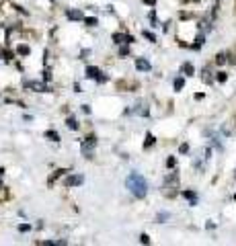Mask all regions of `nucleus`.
Returning a JSON list of instances; mask_svg holds the SVG:
<instances>
[{"label": "nucleus", "mask_w": 236, "mask_h": 246, "mask_svg": "<svg viewBox=\"0 0 236 246\" xmlns=\"http://www.w3.org/2000/svg\"><path fill=\"white\" fill-rule=\"evenodd\" d=\"M2 174H4V168H0V181H2Z\"/></svg>", "instance_id": "obj_28"}, {"label": "nucleus", "mask_w": 236, "mask_h": 246, "mask_svg": "<svg viewBox=\"0 0 236 246\" xmlns=\"http://www.w3.org/2000/svg\"><path fill=\"white\" fill-rule=\"evenodd\" d=\"M144 2H146L148 6H154V4H156V0H144Z\"/></svg>", "instance_id": "obj_27"}, {"label": "nucleus", "mask_w": 236, "mask_h": 246, "mask_svg": "<svg viewBox=\"0 0 236 246\" xmlns=\"http://www.w3.org/2000/svg\"><path fill=\"white\" fill-rule=\"evenodd\" d=\"M99 76H101L99 68H94V66H89V68H86V78H97L99 80Z\"/></svg>", "instance_id": "obj_8"}, {"label": "nucleus", "mask_w": 236, "mask_h": 246, "mask_svg": "<svg viewBox=\"0 0 236 246\" xmlns=\"http://www.w3.org/2000/svg\"><path fill=\"white\" fill-rule=\"evenodd\" d=\"M66 15H68L70 21H82V19H84V15L80 12V10H68Z\"/></svg>", "instance_id": "obj_7"}, {"label": "nucleus", "mask_w": 236, "mask_h": 246, "mask_svg": "<svg viewBox=\"0 0 236 246\" xmlns=\"http://www.w3.org/2000/svg\"><path fill=\"white\" fill-rule=\"evenodd\" d=\"M175 164H177V160H175V156H171V158L166 160V166H168V168H172Z\"/></svg>", "instance_id": "obj_20"}, {"label": "nucleus", "mask_w": 236, "mask_h": 246, "mask_svg": "<svg viewBox=\"0 0 236 246\" xmlns=\"http://www.w3.org/2000/svg\"><path fill=\"white\" fill-rule=\"evenodd\" d=\"M66 172H68V170H66V168H58V170H55L54 174L49 177V185H51V182H54V181H55V178H58V177H62V174H66Z\"/></svg>", "instance_id": "obj_10"}, {"label": "nucleus", "mask_w": 236, "mask_h": 246, "mask_svg": "<svg viewBox=\"0 0 236 246\" xmlns=\"http://www.w3.org/2000/svg\"><path fill=\"white\" fill-rule=\"evenodd\" d=\"M84 23L89 25V27H94V25H97V19H94V17H86V19H84Z\"/></svg>", "instance_id": "obj_18"}, {"label": "nucleus", "mask_w": 236, "mask_h": 246, "mask_svg": "<svg viewBox=\"0 0 236 246\" xmlns=\"http://www.w3.org/2000/svg\"><path fill=\"white\" fill-rule=\"evenodd\" d=\"M234 178H236V174H234Z\"/></svg>", "instance_id": "obj_30"}, {"label": "nucleus", "mask_w": 236, "mask_h": 246, "mask_svg": "<svg viewBox=\"0 0 236 246\" xmlns=\"http://www.w3.org/2000/svg\"><path fill=\"white\" fill-rule=\"evenodd\" d=\"M228 80V74L226 72H218V82H226Z\"/></svg>", "instance_id": "obj_19"}, {"label": "nucleus", "mask_w": 236, "mask_h": 246, "mask_svg": "<svg viewBox=\"0 0 236 246\" xmlns=\"http://www.w3.org/2000/svg\"><path fill=\"white\" fill-rule=\"evenodd\" d=\"M45 138H47V140H51V142H60L58 131H54V129H47V131H45Z\"/></svg>", "instance_id": "obj_9"}, {"label": "nucleus", "mask_w": 236, "mask_h": 246, "mask_svg": "<svg viewBox=\"0 0 236 246\" xmlns=\"http://www.w3.org/2000/svg\"><path fill=\"white\" fill-rule=\"evenodd\" d=\"M125 185H128V189L132 191L133 197H138V199L146 197V193H148V182L144 181V177L140 174V172H132V174L128 177V181H125Z\"/></svg>", "instance_id": "obj_1"}, {"label": "nucleus", "mask_w": 236, "mask_h": 246, "mask_svg": "<svg viewBox=\"0 0 236 246\" xmlns=\"http://www.w3.org/2000/svg\"><path fill=\"white\" fill-rule=\"evenodd\" d=\"M183 86H185V80H183V78H177V80H175V90H181Z\"/></svg>", "instance_id": "obj_16"}, {"label": "nucleus", "mask_w": 236, "mask_h": 246, "mask_svg": "<svg viewBox=\"0 0 236 246\" xmlns=\"http://www.w3.org/2000/svg\"><path fill=\"white\" fill-rule=\"evenodd\" d=\"M43 78H45V80H51V74H49L47 70H45V72H43Z\"/></svg>", "instance_id": "obj_26"}, {"label": "nucleus", "mask_w": 236, "mask_h": 246, "mask_svg": "<svg viewBox=\"0 0 236 246\" xmlns=\"http://www.w3.org/2000/svg\"><path fill=\"white\" fill-rule=\"evenodd\" d=\"M140 242H142V244H148V242H150V238H148V234H142V236H140Z\"/></svg>", "instance_id": "obj_23"}, {"label": "nucleus", "mask_w": 236, "mask_h": 246, "mask_svg": "<svg viewBox=\"0 0 236 246\" xmlns=\"http://www.w3.org/2000/svg\"><path fill=\"white\" fill-rule=\"evenodd\" d=\"M82 181H84V178L80 177V174H74V177H68V178H66L64 185H66V187H76V185H80Z\"/></svg>", "instance_id": "obj_5"}, {"label": "nucleus", "mask_w": 236, "mask_h": 246, "mask_svg": "<svg viewBox=\"0 0 236 246\" xmlns=\"http://www.w3.org/2000/svg\"><path fill=\"white\" fill-rule=\"evenodd\" d=\"M152 144H154V135H152V133H148V135H146V144H144V146H146V148H150Z\"/></svg>", "instance_id": "obj_17"}, {"label": "nucleus", "mask_w": 236, "mask_h": 246, "mask_svg": "<svg viewBox=\"0 0 236 246\" xmlns=\"http://www.w3.org/2000/svg\"><path fill=\"white\" fill-rule=\"evenodd\" d=\"M66 123H68L70 129H78V123H76V119H74V117H68V121H66Z\"/></svg>", "instance_id": "obj_14"}, {"label": "nucleus", "mask_w": 236, "mask_h": 246, "mask_svg": "<svg viewBox=\"0 0 236 246\" xmlns=\"http://www.w3.org/2000/svg\"><path fill=\"white\" fill-rule=\"evenodd\" d=\"M216 64H220V66L226 64V54H218L216 55Z\"/></svg>", "instance_id": "obj_15"}, {"label": "nucleus", "mask_w": 236, "mask_h": 246, "mask_svg": "<svg viewBox=\"0 0 236 246\" xmlns=\"http://www.w3.org/2000/svg\"><path fill=\"white\" fill-rule=\"evenodd\" d=\"M187 150H189V146H187V144H183V146H181V154H187Z\"/></svg>", "instance_id": "obj_25"}, {"label": "nucleus", "mask_w": 236, "mask_h": 246, "mask_svg": "<svg viewBox=\"0 0 236 246\" xmlns=\"http://www.w3.org/2000/svg\"><path fill=\"white\" fill-rule=\"evenodd\" d=\"M234 199H236V195H234Z\"/></svg>", "instance_id": "obj_29"}, {"label": "nucleus", "mask_w": 236, "mask_h": 246, "mask_svg": "<svg viewBox=\"0 0 236 246\" xmlns=\"http://www.w3.org/2000/svg\"><path fill=\"white\" fill-rule=\"evenodd\" d=\"M144 37H146V39H150V41H156V37H154L150 31H144Z\"/></svg>", "instance_id": "obj_22"}, {"label": "nucleus", "mask_w": 236, "mask_h": 246, "mask_svg": "<svg viewBox=\"0 0 236 246\" xmlns=\"http://www.w3.org/2000/svg\"><path fill=\"white\" fill-rule=\"evenodd\" d=\"M94 146H97V138H94V135H89V138L80 144V150L84 152V156H86V158H90V150H93Z\"/></svg>", "instance_id": "obj_2"}, {"label": "nucleus", "mask_w": 236, "mask_h": 246, "mask_svg": "<svg viewBox=\"0 0 236 246\" xmlns=\"http://www.w3.org/2000/svg\"><path fill=\"white\" fill-rule=\"evenodd\" d=\"M25 86L27 88H31V90H35V92H47V84H43V82H35V80H27L25 82Z\"/></svg>", "instance_id": "obj_4"}, {"label": "nucleus", "mask_w": 236, "mask_h": 246, "mask_svg": "<svg viewBox=\"0 0 236 246\" xmlns=\"http://www.w3.org/2000/svg\"><path fill=\"white\" fill-rule=\"evenodd\" d=\"M136 68L140 70V72H148V70H150V62H148V59H136Z\"/></svg>", "instance_id": "obj_6"}, {"label": "nucleus", "mask_w": 236, "mask_h": 246, "mask_svg": "<svg viewBox=\"0 0 236 246\" xmlns=\"http://www.w3.org/2000/svg\"><path fill=\"white\" fill-rule=\"evenodd\" d=\"M210 154H212V150H210V148H203V150H201L199 158L195 160V168H197V170H203V168H205V162L210 160Z\"/></svg>", "instance_id": "obj_3"}, {"label": "nucleus", "mask_w": 236, "mask_h": 246, "mask_svg": "<svg viewBox=\"0 0 236 246\" xmlns=\"http://www.w3.org/2000/svg\"><path fill=\"white\" fill-rule=\"evenodd\" d=\"M29 230H31L29 224H21V226H19V232H29Z\"/></svg>", "instance_id": "obj_21"}, {"label": "nucleus", "mask_w": 236, "mask_h": 246, "mask_svg": "<svg viewBox=\"0 0 236 246\" xmlns=\"http://www.w3.org/2000/svg\"><path fill=\"white\" fill-rule=\"evenodd\" d=\"M17 54H19V55H29L31 54L29 45H19V47H17Z\"/></svg>", "instance_id": "obj_11"}, {"label": "nucleus", "mask_w": 236, "mask_h": 246, "mask_svg": "<svg viewBox=\"0 0 236 246\" xmlns=\"http://www.w3.org/2000/svg\"><path fill=\"white\" fill-rule=\"evenodd\" d=\"M183 72L187 74V76H193V74H195V68H193L191 64H183Z\"/></svg>", "instance_id": "obj_13"}, {"label": "nucleus", "mask_w": 236, "mask_h": 246, "mask_svg": "<svg viewBox=\"0 0 236 246\" xmlns=\"http://www.w3.org/2000/svg\"><path fill=\"white\" fill-rule=\"evenodd\" d=\"M128 54H129L128 47H121V49H119V55H121V58H123V55H128Z\"/></svg>", "instance_id": "obj_24"}, {"label": "nucleus", "mask_w": 236, "mask_h": 246, "mask_svg": "<svg viewBox=\"0 0 236 246\" xmlns=\"http://www.w3.org/2000/svg\"><path fill=\"white\" fill-rule=\"evenodd\" d=\"M183 195H185V197H187V199H189V201H191V205H195V201H197V195H195V193H193V191H185V193H183Z\"/></svg>", "instance_id": "obj_12"}]
</instances>
